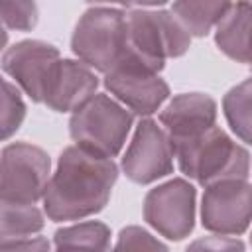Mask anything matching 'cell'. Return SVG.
<instances>
[{
    "instance_id": "6da1fadb",
    "label": "cell",
    "mask_w": 252,
    "mask_h": 252,
    "mask_svg": "<svg viewBox=\"0 0 252 252\" xmlns=\"http://www.w3.org/2000/svg\"><path fill=\"white\" fill-rule=\"evenodd\" d=\"M118 165L81 146L61 152L43 195V213L53 222L83 220L100 213L110 201Z\"/></svg>"
},
{
    "instance_id": "7a4b0ae2",
    "label": "cell",
    "mask_w": 252,
    "mask_h": 252,
    "mask_svg": "<svg viewBox=\"0 0 252 252\" xmlns=\"http://www.w3.org/2000/svg\"><path fill=\"white\" fill-rule=\"evenodd\" d=\"M191 47V35L171 10L140 8L126 10V55L124 59L146 65L159 73L167 59L181 57Z\"/></svg>"
},
{
    "instance_id": "3957f363",
    "label": "cell",
    "mask_w": 252,
    "mask_h": 252,
    "mask_svg": "<svg viewBox=\"0 0 252 252\" xmlns=\"http://www.w3.org/2000/svg\"><path fill=\"white\" fill-rule=\"evenodd\" d=\"M171 146L181 173L203 187L226 179H246L250 173V156L246 148L236 144L219 126Z\"/></svg>"
},
{
    "instance_id": "277c9868",
    "label": "cell",
    "mask_w": 252,
    "mask_h": 252,
    "mask_svg": "<svg viewBox=\"0 0 252 252\" xmlns=\"http://www.w3.org/2000/svg\"><path fill=\"white\" fill-rule=\"evenodd\" d=\"M71 51L93 71L110 73L126 55V10L91 6L71 35Z\"/></svg>"
},
{
    "instance_id": "5b68a950",
    "label": "cell",
    "mask_w": 252,
    "mask_h": 252,
    "mask_svg": "<svg viewBox=\"0 0 252 252\" xmlns=\"http://www.w3.org/2000/svg\"><path fill=\"white\" fill-rule=\"evenodd\" d=\"M132 126L134 114L104 93H96L69 118V134L75 146L110 159L124 148Z\"/></svg>"
},
{
    "instance_id": "8992f818",
    "label": "cell",
    "mask_w": 252,
    "mask_h": 252,
    "mask_svg": "<svg viewBox=\"0 0 252 252\" xmlns=\"http://www.w3.org/2000/svg\"><path fill=\"white\" fill-rule=\"evenodd\" d=\"M51 179L47 152L28 142H14L2 150L0 203L35 205L43 199Z\"/></svg>"
},
{
    "instance_id": "52a82bcc",
    "label": "cell",
    "mask_w": 252,
    "mask_h": 252,
    "mask_svg": "<svg viewBox=\"0 0 252 252\" xmlns=\"http://www.w3.org/2000/svg\"><path fill=\"white\" fill-rule=\"evenodd\" d=\"M197 189L181 177L169 179L144 197V220L167 240H183L195 226Z\"/></svg>"
},
{
    "instance_id": "ba28073f",
    "label": "cell",
    "mask_w": 252,
    "mask_h": 252,
    "mask_svg": "<svg viewBox=\"0 0 252 252\" xmlns=\"http://www.w3.org/2000/svg\"><path fill=\"white\" fill-rule=\"evenodd\" d=\"M61 59L55 45L41 39H24L4 51L2 71L12 77L33 102H45Z\"/></svg>"
},
{
    "instance_id": "9c48e42d",
    "label": "cell",
    "mask_w": 252,
    "mask_h": 252,
    "mask_svg": "<svg viewBox=\"0 0 252 252\" xmlns=\"http://www.w3.org/2000/svg\"><path fill=\"white\" fill-rule=\"evenodd\" d=\"M173 146L163 126L152 118H142L126 148L120 167L130 181L148 185L169 175L173 171Z\"/></svg>"
},
{
    "instance_id": "30bf717a",
    "label": "cell",
    "mask_w": 252,
    "mask_h": 252,
    "mask_svg": "<svg viewBox=\"0 0 252 252\" xmlns=\"http://www.w3.org/2000/svg\"><path fill=\"white\" fill-rule=\"evenodd\" d=\"M252 222V185L246 179H226L205 187L201 224L222 236H238Z\"/></svg>"
},
{
    "instance_id": "8fae6325",
    "label": "cell",
    "mask_w": 252,
    "mask_h": 252,
    "mask_svg": "<svg viewBox=\"0 0 252 252\" xmlns=\"http://www.w3.org/2000/svg\"><path fill=\"white\" fill-rule=\"evenodd\" d=\"M104 87L118 102L138 116L158 112L169 98V85L159 77V73L130 59L120 61L104 75Z\"/></svg>"
},
{
    "instance_id": "7c38bea8",
    "label": "cell",
    "mask_w": 252,
    "mask_h": 252,
    "mask_svg": "<svg viewBox=\"0 0 252 252\" xmlns=\"http://www.w3.org/2000/svg\"><path fill=\"white\" fill-rule=\"evenodd\" d=\"M159 122L171 144L197 138L217 126V102L205 93L175 94L159 112Z\"/></svg>"
},
{
    "instance_id": "4fadbf2b",
    "label": "cell",
    "mask_w": 252,
    "mask_h": 252,
    "mask_svg": "<svg viewBox=\"0 0 252 252\" xmlns=\"http://www.w3.org/2000/svg\"><path fill=\"white\" fill-rule=\"evenodd\" d=\"M98 89L94 71L79 59H61L45 96V106L55 112H75L89 102Z\"/></svg>"
},
{
    "instance_id": "5bb4252c",
    "label": "cell",
    "mask_w": 252,
    "mask_h": 252,
    "mask_svg": "<svg viewBox=\"0 0 252 252\" xmlns=\"http://www.w3.org/2000/svg\"><path fill=\"white\" fill-rule=\"evenodd\" d=\"M215 43L228 59L252 67V4H230L215 28Z\"/></svg>"
},
{
    "instance_id": "9a60e30c",
    "label": "cell",
    "mask_w": 252,
    "mask_h": 252,
    "mask_svg": "<svg viewBox=\"0 0 252 252\" xmlns=\"http://www.w3.org/2000/svg\"><path fill=\"white\" fill-rule=\"evenodd\" d=\"M53 252H110V228L100 220L63 226L53 234Z\"/></svg>"
},
{
    "instance_id": "2e32d148",
    "label": "cell",
    "mask_w": 252,
    "mask_h": 252,
    "mask_svg": "<svg viewBox=\"0 0 252 252\" xmlns=\"http://www.w3.org/2000/svg\"><path fill=\"white\" fill-rule=\"evenodd\" d=\"M228 2H173L171 12L193 37H205L228 12Z\"/></svg>"
},
{
    "instance_id": "e0dca14e",
    "label": "cell",
    "mask_w": 252,
    "mask_h": 252,
    "mask_svg": "<svg viewBox=\"0 0 252 252\" xmlns=\"http://www.w3.org/2000/svg\"><path fill=\"white\" fill-rule=\"evenodd\" d=\"M222 112L236 138L252 146V77L228 89L222 96Z\"/></svg>"
},
{
    "instance_id": "ac0fdd59",
    "label": "cell",
    "mask_w": 252,
    "mask_h": 252,
    "mask_svg": "<svg viewBox=\"0 0 252 252\" xmlns=\"http://www.w3.org/2000/svg\"><path fill=\"white\" fill-rule=\"evenodd\" d=\"M0 205H2V240L32 238L45 224L43 213L35 205H20V203H0Z\"/></svg>"
},
{
    "instance_id": "d6986e66",
    "label": "cell",
    "mask_w": 252,
    "mask_h": 252,
    "mask_svg": "<svg viewBox=\"0 0 252 252\" xmlns=\"http://www.w3.org/2000/svg\"><path fill=\"white\" fill-rule=\"evenodd\" d=\"M26 118V104L20 89L10 81H2V140L18 132Z\"/></svg>"
},
{
    "instance_id": "ffe728a7",
    "label": "cell",
    "mask_w": 252,
    "mask_h": 252,
    "mask_svg": "<svg viewBox=\"0 0 252 252\" xmlns=\"http://www.w3.org/2000/svg\"><path fill=\"white\" fill-rule=\"evenodd\" d=\"M110 252H169V248L146 228L130 224L118 232Z\"/></svg>"
},
{
    "instance_id": "44dd1931",
    "label": "cell",
    "mask_w": 252,
    "mask_h": 252,
    "mask_svg": "<svg viewBox=\"0 0 252 252\" xmlns=\"http://www.w3.org/2000/svg\"><path fill=\"white\" fill-rule=\"evenodd\" d=\"M0 16L8 30L16 32H30L37 24V6L35 2L16 0V2H2L0 4Z\"/></svg>"
},
{
    "instance_id": "7402d4cb",
    "label": "cell",
    "mask_w": 252,
    "mask_h": 252,
    "mask_svg": "<svg viewBox=\"0 0 252 252\" xmlns=\"http://www.w3.org/2000/svg\"><path fill=\"white\" fill-rule=\"evenodd\" d=\"M185 252H246V246L240 238L211 234V236H201L193 240L185 248Z\"/></svg>"
},
{
    "instance_id": "603a6c76",
    "label": "cell",
    "mask_w": 252,
    "mask_h": 252,
    "mask_svg": "<svg viewBox=\"0 0 252 252\" xmlns=\"http://www.w3.org/2000/svg\"><path fill=\"white\" fill-rule=\"evenodd\" d=\"M0 252H51V244L45 236H32L20 240H2Z\"/></svg>"
},
{
    "instance_id": "cb8c5ba5",
    "label": "cell",
    "mask_w": 252,
    "mask_h": 252,
    "mask_svg": "<svg viewBox=\"0 0 252 252\" xmlns=\"http://www.w3.org/2000/svg\"><path fill=\"white\" fill-rule=\"evenodd\" d=\"M250 244H252V234H250Z\"/></svg>"
},
{
    "instance_id": "d4e9b609",
    "label": "cell",
    "mask_w": 252,
    "mask_h": 252,
    "mask_svg": "<svg viewBox=\"0 0 252 252\" xmlns=\"http://www.w3.org/2000/svg\"><path fill=\"white\" fill-rule=\"evenodd\" d=\"M250 71H252V67H250Z\"/></svg>"
}]
</instances>
